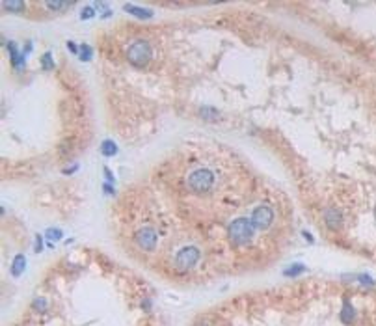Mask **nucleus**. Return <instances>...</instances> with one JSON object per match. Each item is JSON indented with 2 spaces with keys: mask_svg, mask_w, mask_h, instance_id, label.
Wrapping results in <instances>:
<instances>
[{
  "mask_svg": "<svg viewBox=\"0 0 376 326\" xmlns=\"http://www.w3.org/2000/svg\"><path fill=\"white\" fill-rule=\"evenodd\" d=\"M216 183V175L211 168H196L194 171L188 173L186 177V186L188 190L196 196H205L213 192Z\"/></svg>",
  "mask_w": 376,
  "mask_h": 326,
  "instance_id": "f257e3e1",
  "label": "nucleus"
},
{
  "mask_svg": "<svg viewBox=\"0 0 376 326\" xmlns=\"http://www.w3.org/2000/svg\"><path fill=\"white\" fill-rule=\"evenodd\" d=\"M255 231V225L252 222V218H237L233 220L227 227V235H229V241L235 246H246L248 242L252 241Z\"/></svg>",
  "mask_w": 376,
  "mask_h": 326,
  "instance_id": "f03ea898",
  "label": "nucleus"
},
{
  "mask_svg": "<svg viewBox=\"0 0 376 326\" xmlns=\"http://www.w3.org/2000/svg\"><path fill=\"white\" fill-rule=\"evenodd\" d=\"M151 56H153V51H151V45L147 43L146 39H136L127 49V62L134 65V67L147 65Z\"/></svg>",
  "mask_w": 376,
  "mask_h": 326,
  "instance_id": "7ed1b4c3",
  "label": "nucleus"
},
{
  "mask_svg": "<svg viewBox=\"0 0 376 326\" xmlns=\"http://www.w3.org/2000/svg\"><path fill=\"white\" fill-rule=\"evenodd\" d=\"M201 257L200 248L196 246H184L175 254V259H173V265H175L179 271H190L192 267L198 265Z\"/></svg>",
  "mask_w": 376,
  "mask_h": 326,
  "instance_id": "20e7f679",
  "label": "nucleus"
},
{
  "mask_svg": "<svg viewBox=\"0 0 376 326\" xmlns=\"http://www.w3.org/2000/svg\"><path fill=\"white\" fill-rule=\"evenodd\" d=\"M134 241L138 244L140 248L144 250V252H153L157 248V242H159V235L155 231L153 227H142L138 233H136V237H134Z\"/></svg>",
  "mask_w": 376,
  "mask_h": 326,
  "instance_id": "39448f33",
  "label": "nucleus"
},
{
  "mask_svg": "<svg viewBox=\"0 0 376 326\" xmlns=\"http://www.w3.org/2000/svg\"><path fill=\"white\" fill-rule=\"evenodd\" d=\"M252 222H254L255 229H267L274 222V211L270 209L269 205L255 207V211L252 213Z\"/></svg>",
  "mask_w": 376,
  "mask_h": 326,
  "instance_id": "423d86ee",
  "label": "nucleus"
},
{
  "mask_svg": "<svg viewBox=\"0 0 376 326\" xmlns=\"http://www.w3.org/2000/svg\"><path fill=\"white\" fill-rule=\"evenodd\" d=\"M322 220L330 229H339V227L343 225V222H345V220H343V213H341L337 207H328V209H324Z\"/></svg>",
  "mask_w": 376,
  "mask_h": 326,
  "instance_id": "0eeeda50",
  "label": "nucleus"
},
{
  "mask_svg": "<svg viewBox=\"0 0 376 326\" xmlns=\"http://www.w3.org/2000/svg\"><path fill=\"white\" fill-rule=\"evenodd\" d=\"M123 9L129 11V13H132L134 17H140V19H151V17H153V11H151V9L138 8V6H132V4H125Z\"/></svg>",
  "mask_w": 376,
  "mask_h": 326,
  "instance_id": "6e6552de",
  "label": "nucleus"
},
{
  "mask_svg": "<svg viewBox=\"0 0 376 326\" xmlns=\"http://www.w3.org/2000/svg\"><path fill=\"white\" fill-rule=\"evenodd\" d=\"M341 321H343L345 325H352L354 321H356V311H354L352 304L350 302H345V306H343V311H341Z\"/></svg>",
  "mask_w": 376,
  "mask_h": 326,
  "instance_id": "1a4fd4ad",
  "label": "nucleus"
},
{
  "mask_svg": "<svg viewBox=\"0 0 376 326\" xmlns=\"http://www.w3.org/2000/svg\"><path fill=\"white\" fill-rule=\"evenodd\" d=\"M101 151H103L105 157H114L115 153H117V146H115V142H112V140H105V142L101 144Z\"/></svg>",
  "mask_w": 376,
  "mask_h": 326,
  "instance_id": "9d476101",
  "label": "nucleus"
},
{
  "mask_svg": "<svg viewBox=\"0 0 376 326\" xmlns=\"http://www.w3.org/2000/svg\"><path fill=\"white\" fill-rule=\"evenodd\" d=\"M24 263H26L24 256H17L15 259H13V269H11V274H13V276H19V274L24 271Z\"/></svg>",
  "mask_w": 376,
  "mask_h": 326,
  "instance_id": "9b49d317",
  "label": "nucleus"
},
{
  "mask_svg": "<svg viewBox=\"0 0 376 326\" xmlns=\"http://www.w3.org/2000/svg\"><path fill=\"white\" fill-rule=\"evenodd\" d=\"M2 8L6 9V11H13V13H21L24 8L23 2H4L2 4Z\"/></svg>",
  "mask_w": 376,
  "mask_h": 326,
  "instance_id": "f8f14e48",
  "label": "nucleus"
},
{
  "mask_svg": "<svg viewBox=\"0 0 376 326\" xmlns=\"http://www.w3.org/2000/svg\"><path fill=\"white\" fill-rule=\"evenodd\" d=\"M92 54H93V51H92V47L90 45H80V49H78V56H80V60L82 62H88L90 58H92Z\"/></svg>",
  "mask_w": 376,
  "mask_h": 326,
  "instance_id": "ddd939ff",
  "label": "nucleus"
},
{
  "mask_svg": "<svg viewBox=\"0 0 376 326\" xmlns=\"http://www.w3.org/2000/svg\"><path fill=\"white\" fill-rule=\"evenodd\" d=\"M200 116L203 119H215V116H218V110H215L213 107H201Z\"/></svg>",
  "mask_w": 376,
  "mask_h": 326,
  "instance_id": "4468645a",
  "label": "nucleus"
},
{
  "mask_svg": "<svg viewBox=\"0 0 376 326\" xmlns=\"http://www.w3.org/2000/svg\"><path fill=\"white\" fill-rule=\"evenodd\" d=\"M45 6L49 9H54V11H61V9H67L69 6H73V2H47Z\"/></svg>",
  "mask_w": 376,
  "mask_h": 326,
  "instance_id": "2eb2a0df",
  "label": "nucleus"
},
{
  "mask_svg": "<svg viewBox=\"0 0 376 326\" xmlns=\"http://www.w3.org/2000/svg\"><path fill=\"white\" fill-rule=\"evenodd\" d=\"M41 67H43V69H45V71L53 69V67H54L53 56L49 54V53H47V54H43V58H41Z\"/></svg>",
  "mask_w": 376,
  "mask_h": 326,
  "instance_id": "dca6fc26",
  "label": "nucleus"
},
{
  "mask_svg": "<svg viewBox=\"0 0 376 326\" xmlns=\"http://www.w3.org/2000/svg\"><path fill=\"white\" fill-rule=\"evenodd\" d=\"M304 271H306V267H304V265H292L289 271H285V276H291L292 278V276H298L300 272H304Z\"/></svg>",
  "mask_w": 376,
  "mask_h": 326,
  "instance_id": "f3484780",
  "label": "nucleus"
},
{
  "mask_svg": "<svg viewBox=\"0 0 376 326\" xmlns=\"http://www.w3.org/2000/svg\"><path fill=\"white\" fill-rule=\"evenodd\" d=\"M92 17H95V8H93V6H86V8L80 11V19H82V21L92 19Z\"/></svg>",
  "mask_w": 376,
  "mask_h": 326,
  "instance_id": "a211bd4d",
  "label": "nucleus"
},
{
  "mask_svg": "<svg viewBox=\"0 0 376 326\" xmlns=\"http://www.w3.org/2000/svg\"><path fill=\"white\" fill-rule=\"evenodd\" d=\"M34 308L38 311H47V300L45 298H36L34 300Z\"/></svg>",
  "mask_w": 376,
  "mask_h": 326,
  "instance_id": "6ab92c4d",
  "label": "nucleus"
},
{
  "mask_svg": "<svg viewBox=\"0 0 376 326\" xmlns=\"http://www.w3.org/2000/svg\"><path fill=\"white\" fill-rule=\"evenodd\" d=\"M47 237L49 239H53V241H58V239H61V231L60 229H47Z\"/></svg>",
  "mask_w": 376,
  "mask_h": 326,
  "instance_id": "aec40b11",
  "label": "nucleus"
},
{
  "mask_svg": "<svg viewBox=\"0 0 376 326\" xmlns=\"http://www.w3.org/2000/svg\"><path fill=\"white\" fill-rule=\"evenodd\" d=\"M67 49H69V51H71V53H73V54H77V53H78L77 45H75L73 41H67Z\"/></svg>",
  "mask_w": 376,
  "mask_h": 326,
  "instance_id": "412c9836",
  "label": "nucleus"
},
{
  "mask_svg": "<svg viewBox=\"0 0 376 326\" xmlns=\"http://www.w3.org/2000/svg\"><path fill=\"white\" fill-rule=\"evenodd\" d=\"M105 173H107V179H108V181H112V183H114V173L108 170V168H105Z\"/></svg>",
  "mask_w": 376,
  "mask_h": 326,
  "instance_id": "4be33fe9",
  "label": "nucleus"
},
{
  "mask_svg": "<svg viewBox=\"0 0 376 326\" xmlns=\"http://www.w3.org/2000/svg\"><path fill=\"white\" fill-rule=\"evenodd\" d=\"M36 252H41V237H36Z\"/></svg>",
  "mask_w": 376,
  "mask_h": 326,
  "instance_id": "5701e85b",
  "label": "nucleus"
},
{
  "mask_svg": "<svg viewBox=\"0 0 376 326\" xmlns=\"http://www.w3.org/2000/svg\"><path fill=\"white\" fill-rule=\"evenodd\" d=\"M103 188H105V192H107V194H114V188H112V186L105 185V186H103Z\"/></svg>",
  "mask_w": 376,
  "mask_h": 326,
  "instance_id": "b1692460",
  "label": "nucleus"
},
{
  "mask_svg": "<svg viewBox=\"0 0 376 326\" xmlns=\"http://www.w3.org/2000/svg\"><path fill=\"white\" fill-rule=\"evenodd\" d=\"M110 15H112V9H105V13H103V19H108Z\"/></svg>",
  "mask_w": 376,
  "mask_h": 326,
  "instance_id": "393cba45",
  "label": "nucleus"
},
{
  "mask_svg": "<svg viewBox=\"0 0 376 326\" xmlns=\"http://www.w3.org/2000/svg\"><path fill=\"white\" fill-rule=\"evenodd\" d=\"M75 170H77V166H71V168H67V170H63V173H73Z\"/></svg>",
  "mask_w": 376,
  "mask_h": 326,
  "instance_id": "a878e982",
  "label": "nucleus"
},
{
  "mask_svg": "<svg viewBox=\"0 0 376 326\" xmlns=\"http://www.w3.org/2000/svg\"><path fill=\"white\" fill-rule=\"evenodd\" d=\"M196 326H209V325H196Z\"/></svg>",
  "mask_w": 376,
  "mask_h": 326,
  "instance_id": "bb28decb",
  "label": "nucleus"
}]
</instances>
